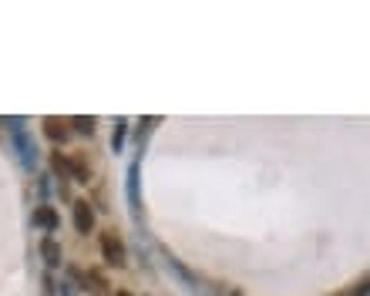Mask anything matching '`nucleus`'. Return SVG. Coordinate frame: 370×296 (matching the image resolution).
<instances>
[{"label":"nucleus","instance_id":"7","mask_svg":"<svg viewBox=\"0 0 370 296\" xmlns=\"http://www.w3.org/2000/svg\"><path fill=\"white\" fill-rule=\"evenodd\" d=\"M44 135H47L51 141H64L68 138V128L61 125L57 118H47V122H44Z\"/></svg>","mask_w":370,"mask_h":296},{"label":"nucleus","instance_id":"1","mask_svg":"<svg viewBox=\"0 0 370 296\" xmlns=\"http://www.w3.org/2000/svg\"><path fill=\"white\" fill-rule=\"evenodd\" d=\"M101 253L108 259V266H125V242L115 236V232H105L101 236Z\"/></svg>","mask_w":370,"mask_h":296},{"label":"nucleus","instance_id":"10","mask_svg":"<svg viewBox=\"0 0 370 296\" xmlns=\"http://www.w3.org/2000/svg\"><path fill=\"white\" fill-rule=\"evenodd\" d=\"M71 125H78V131H81V135H91V131H95V118H74Z\"/></svg>","mask_w":370,"mask_h":296},{"label":"nucleus","instance_id":"6","mask_svg":"<svg viewBox=\"0 0 370 296\" xmlns=\"http://www.w3.org/2000/svg\"><path fill=\"white\" fill-rule=\"evenodd\" d=\"M128 202L132 209H138V158L128 165Z\"/></svg>","mask_w":370,"mask_h":296},{"label":"nucleus","instance_id":"3","mask_svg":"<svg viewBox=\"0 0 370 296\" xmlns=\"http://www.w3.org/2000/svg\"><path fill=\"white\" fill-rule=\"evenodd\" d=\"M74 229L78 232H91L95 229V212L88 202H74Z\"/></svg>","mask_w":370,"mask_h":296},{"label":"nucleus","instance_id":"11","mask_svg":"<svg viewBox=\"0 0 370 296\" xmlns=\"http://www.w3.org/2000/svg\"><path fill=\"white\" fill-rule=\"evenodd\" d=\"M115 296H132V293H115Z\"/></svg>","mask_w":370,"mask_h":296},{"label":"nucleus","instance_id":"9","mask_svg":"<svg viewBox=\"0 0 370 296\" xmlns=\"http://www.w3.org/2000/svg\"><path fill=\"white\" fill-rule=\"evenodd\" d=\"M51 165H54V172L61 175V179H68V175H71V162H68V158H61V152L51 158Z\"/></svg>","mask_w":370,"mask_h":296},{"label":"nucleus","instance_id":"8","mask_svg":"<svg viewBox=\"0 0 370 296\" xmlns=\"http://www.w3.org/2000/svg\"><path fill=\"white\" fill-rule=\"evenodd\" d=\"M125 131H128V122L118 118V122H115V135H111V148H115V152H122L125 148Z\"/></svg>","mask_w":370,"mask_h":296},{"label":"nucleus","instance_id":"4","mask_svg":"<svg viewBox=\"0 0 370 296\" xmlns=\"http://www.w3.org/2000/svg\"><path fill=\"white\" fill-rule=\"evenodd\" d=\"M34 226L47 229V232H54L57 226H61V215H57L51 206H41V209H34Z\"/></svg>","mask_w":370,"mask_h":296},{"label":"nucleus","instance_id":"5","mask_svg":"<svg viewBox=\"0 0 370 296\" xmlns=\"http://www.w3.org/2000/svg\"><path fill=\"white\" fill-rule=\"evenodd\" d=\"M41 256L47 266H61V246H57L54 239H44L41 242Z\"/></svg>","mask_w":370,"mask_h":296},{"label":"nucleus","instance_id":"2","mask_svg":"<svg viewBox=\"0 0 370 296\" xmlns=\"http://www.w3.org/2000/svg\"><path fill=\"white\" fill-rule=\"evenodd\" d=\"M14 145H17V152H21V162H24V169H34V162H37V145L30 141L28 131H21V128H17Z\"/></svg>","mask_w":370,"mask_h":296}]
</instances>
